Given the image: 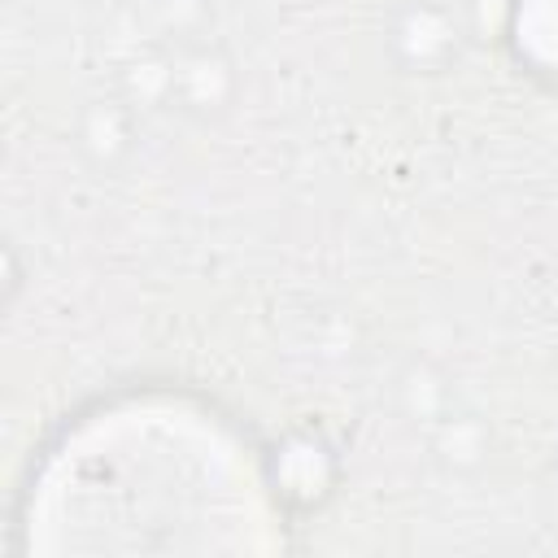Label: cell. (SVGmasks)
I'll return each instance as SVG.
<instances>
[{"instance_id": "6da1fadb", "label": "cell", "mask_w": 558, "mask_h": 558, "mask_svg": "<svg viewBox=\"0 0 558 558\" xmlns=\"http://www.w3.org/2000/svg\"><path fill=\"white\" fill-rule=\"evenodd\" d=\"M39 523L48 549H240L262 523L248 449L183 401L100 410L52 449Z\"/></svg>"}]
</instances>
